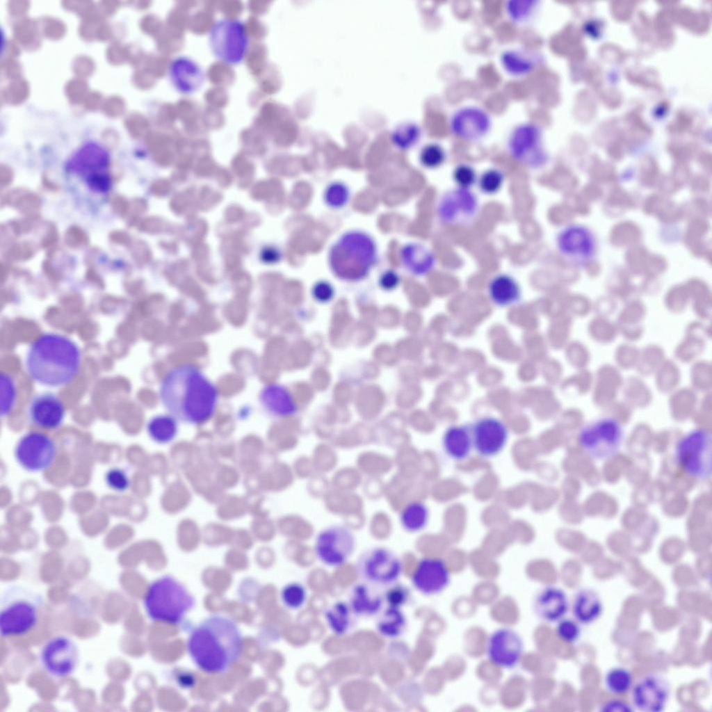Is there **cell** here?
<instances>
[{"instance_id":"1","label":"cell","mask_w":712,"mask_h":712,"mask_svg":"<svg viewBox=\"0 0 712 712\" xmlns=\"http://www.w3.org/2000/svg\"><path fill=\"white\" fill-rule=\"evenodd\" d=\"M159 398L170 415L189 424H200L215 413L218 391L214 385L192 365L172 369L163 378Z\"/></svg>"},{"instance_id":"2","label":"cell","mask_w":712,"mask_h":712,"mask_svg":"<svg viewBox=\"0 0 712 712\" xmlns=\"http://www.w3.org/2000/svg\"><path fill=\"white\" fill-rule=\"evenodd\" d=\"M243 638L232 619L213 615L204 619L188 635L187 650L196 666L210 674L228 670L240 658Z\"/></svg>"},{"instance_id":"3","label":"cell","mask_w":712,"mask_h":712,"mask_svg":"<svg viewBox=\"0 0 712 712\" xmlns=\"http://www.w3.org/2000/svg\"><path fill=\"white\" fill-rule=\"evenodd\" d=\"M81 352L69 337L54 332L39 336L29 346L25 359L26 371L38 383L58 387L70 383L76 375Z\"/></svg>"},{"instance_id":"4","label":"cell","mask_w":712,"mask_h":712,"mask_svg":"<svg viewBox=\"0 0 712 712\" xmlns=\"http://www.w3.org/2000/svg\"><path fill=\"white\" fill-rule=\"evenodd\" d=\"M377 248L373 238L360 231L344 233L329 252V264L338 278L356 282L364 279L376 262Z\"/></svg>"},{"instance_id":"5","label":"cell","mask_w":712,"mask_h":712,"mask_svg":"<svg viewBox=\"0 0 712 712\" xmlns=\"http://www.w3.org/2000/svg\"><path fill=\"white\" fill-rule=\"evenodd\" d=\"M195 604V599L186 586L168 574L152 581L143 599L150 620L169 624L181 623Z\"/></svg>"},{"instance_id":"6","label":"cell","mask_w":712,"mask_h":712,"mask_svg":"<svg viewBox=\"0 0 712 712\" xmlns=\"http://www.w3.org/2000/svg\"><path fill=\"white\" fill-rule=\"evenodd\" d=\"M44 603L41 593L25 585L6 587L0 596L1 636H22L34 629Z\"/></svg>"},{"instance_id":"7","label":"cell","mask_w":712,"mask_h":712,"mask_svg":"<svg viewBox=\"0 0 712 712\" xmlns=\"http://www.w3.org/2000/svg\"><path fill=\"white\" fill-rule=\"evenodd\" d=\"M675 459L690 477L706 480L712 473V436L704 428L692 430L681 437L675 447Z\"/></svg>"},{"instance_id":"8","label":"cell","mask_w":712,"mask_h":712,"mask_svg":"<svg viewBox=\"0 0 712 712\" xmlns=\"http://www.w3.org/2000/svg\"><path fill=\"white\" fill-rule=\"evenodd\" d=\"M400 558L391 549L374 546L364 550L358 556L355 570L362 581L380 588L396 583L403 573Z\"/></svg>"},{"instance_id":"9","label":"cell","mask_w":712,"mask_h":712,"mask_svg":"<svg viewBox=\"0 0 712 712\" xmlns=\"http://www.w3.org/2000/svg\"><path fill=\"white\" fill-rule=\"evenodd\" d=\"M623 439L620 423L612 417H602L585 425L578 434V442L591 458L606 460L615 455Z\"/></svg>"},{"instance_id":"10","label":"cell","mask_w":712,"mask_h":712,"mask_svg":"<svg viewBox=\"0 0 712 712\" xmlns=\"http://www.w3.org/2000/svg\"><path fill=\"white\" fill-rule=\"evenodd\" d=\"M209 42L216 57L232 65L243 60L249 44L244 23L228 17L220 19L213 24Z\"/></svg>"},{"instance_id":"11","label":"cell","mask_w":712,"mask_h":712,"mask_svg":"<svg viewBox=\"0 0 712 712\" xmlns=\"http://www.w3.org/2000/svg\"><path fill=\"white\" fill-rule=\"evenodd\" d=\"M355 546V536L349 527L342 524H332L323 528L316 534L314 552L318 560L325 565L338 567L349 560Z\"/></svg>"},{"instance_id":"12","label":"cell","mask_w":712,"mask_h":712,"mask_svg":"<svg viewBox=\"0 0 712 712\" xmlns=\"http://www.w3.org/2000/svg\"><path fill=\"white\" fill-rule=\"evenodd\" d=\"M57 453L56 444L48 434L29 430L17 441L14 458L17 464L29 472H40L50 468Z\"/></svg>"},{"instance_id":"13","label":"cell","mask_w":712,"mask_h":712,"mask_svg":"<svg viewBox=\"0 0 712 712\" xmlns=\"http://www.w3.org/2000/svg\"><path fill=\"white\" fill-rule=\"evenodd\" d=\"M39 659L42 668L49 676L64 679L76 670L80 661V651L71 638L57 635L42 646Z\"/></svg>"},{"instance_id":"14","label":"cell","mask_w":712,"mask_h":712,"mask_svg":"<svg viewBox=\"0 0 712 712\" xmlns=\"http://www.w3.org/2000/svg\"><path fill=\"white\" fill-rule=\"evenodd\" d=\"M507 149L514 161L529 168H540L547 160L542 144L541 131L534 123L516 126L507 140Z\"/></svg>"},{"instance_id":"15","label":"cell","mask_w":712,"mask_h":712,"mask_svg":"<svg viewBox=\"0 0 712 712\" xmlns=\"http://www.w3.org/2000/svg\"><path fill=\"white\" fill-rule=\"evenodd\" d=\"M479 207L478 198L471 189L456 186L442 195L437 205V215L445 225L464 226L475 219Z\"/></svg>"},{"instance_id":"16","label":"cell","mask_w":712,"mask_h":712,"mask_svg":"<svg viewBox=\"0 0 712 712\" xmlns=\"http://www.w3.org/2000/svg\"><path fill=\"white\" fill-rule=\"evenodd\" d=\"M630 690L631 705L642 712L664 711L671 695L669 681L657 673L641 676L633 683Z\"/></svg>"},{"instance_id":"17","label":"cell","mask_w":712,"mask_h":712,"mask_svg":"<svg viewBox=\"0 0 712 712\" xmlns=\"http://www.w3.org/2000/svg\"><path fill=\"white\" fill-rule=\"evenodd\" d=\"M524 652V642L518 632L509 627L499 628L489 636L486 655L495 665L504 669L515 668Z\"/></svg>"},{"instance_id":"18","label":"cell","mask_w":712,"mask_h":712,"mask_svg":"<svg viewBox=\"0 0 712 712\" xmlns=\"http://www.w3.org/2000/svg\"><path fill=\"white\" fill-rule=\"evenodd\" d=\"M474 449L483 458H493L505 448L509 431L505 423L494 416L479 418L470 426Z\"/></svg>"},{"instance_id":"19","label":"cell","mask_w":712,"mask_h":712,"mask_svg":"<svg viewBox=\"0 0 712 712\" xmlns=\"http://www.w3.org/2000/svg\"><path fill=\"white\" fill-rule=\"evenodd\" d=\"M414 588L426 596L442 593L451 583V573L446 563L440 558H421L412 574Z\"/></svg>"},{"instance_id":"20","label":"cell","mask_w":712,"mask_h":712,"mask_svg":"<svg viewBox=\"0 0 712 712\" xmlns=\"http://www.w3.org/2000/svg\"><path fill=\"white\" fill-rule=\"evenodd\" d=\"M491 127L488 113L477 106H466L456 111L450 120V129L457 138L476 142L483 138Z\"/></svg>"},{"instance_id":"21","label":"cell","mask_w":712,"mask_h":712,"mask_svg":"<svg viewBox=\"0 0 712 712\" xmlns=\"http://www.w3.org/2000/svg\"><path fill=\"white\" fill-rule=\"evenodd\" d=\"M556 243L560 253L574 261H585L594 252L592 235L587 229L578 225L563 229L557 237Z\"/></svg>"},{"instance_id":"22","label":"cell","mask_w":712,"mask_h":712,"mask_svg":"<svg viewBox=\"0 0 712 712\" xmlns=\"http://www.w3.org/2000/svg\"><path fill=\"white\" fill-rule=\"evenodd\" d=\"M65 410L61 400L54 394L43 392L33 397L28 409L30 421L42 428L54 430L63 423Z\"/></svg>"},{"instance_id":"23","label":"cell","mask_w":712,"mask_h":712,"mask_svg":"<svg viewBox=\"0 0 712 712\" xmlns=\"http://www.w3.org/2000/svg\"><path fill=\"white\" fill-rule=\"evenodd\" d=\"M110 156L106 147L93 140L87 141L78 148L67 162V169L74 173L88 176L104 172L108 168Z\"/></svg>"},{"instance_id":"24","label":"cell","mask_w":712,"mask_h":712,"mask_svg":"<svg viewBox=\"0 0 712 712\" xmlns=\"http://www.w3.org/2000/svg\"><path fill=\"white\" fill-rule=\"evenodd\" d=\"M569 600L565 592L556 586H546L537 592L533 608L536 616L547 623L558 622L569 610Z\"/></svg>"},{"instance_id":"25","label":"cell","mask_w":712,"mask_h":712,"mask_svg":"<svg viewBox=\"0 0 712 712\" xmlns=\"http://www.w3.org/2000/svg\"><path fill=\"white\" fill-rule=\"evenodd\" d=\"M381 588L364 581L351 588L348 603L357 617H370L378 615L385 603Z\"/></svg>"},{"instance_id":"26","label":"cell","mask_w":712,"mask_h":712,"mask_svg":"<svg viewBox=\"0 0 712 712\" xmlns=\"http://www.w3.org/2000/svg\"><path fill=\"white\" fill-rule=\"evenodd\" d=\"M169 76L175 88L183 94H192L204 83L202 67L186 56L175 58L169 67Z\"/></svg>"},{"instance_id":"27","label":"cell","mask_w":712,"mask_h":712,"mask_svg":"<svg viewBox=\"0 0 712 712\" xmlns=\"http://www.w3.org/2000/svg\"><path fill=\"white\" fill-rule=\"evenodd\" d=\"M442 444L444 453L450 458L458 461L467 459L474 448L470 426H450L443 434Z\"/></svg>"},{"instance_id":"28","label":"cell","mask_w":712,"mask_h":712,"mask_svg":"<svg viewBox=\"0 0 712 712\" xmlns=\"http://www.w3.org/2000/svg\"><path fill=\"white\" fill-rule=\"evenodd\" d=\"M603 603L599 594L590 588H583L574 594L572 611L580 624H589L597 620L603 612Z\"/></svg>"},{"instance_id":"29","label":"cell","mask_w":712,"mask_h":712,"mask_svg":"<svg viewBox=\"0 0 712 712\" xmlns=\"http://www.w3.org/2000/svg\"><path fill=\"white\" fill-rule=\"evenodd\" d=\"M491 301L501 307H509L518 302L521 298V288L512 275L499 273L494 276L487 286Z\"/></svg>"},{"instance_id":"30","label":"cell","mask_w":712,"mask_h":712,"mask_svg":"<svg viewBox=\"0 0 712 712\" xmlns=\"http://www.w3.org/2000/svg\"><path fill=\"white\" fill-rule=\"evenodd\" d=\"M400 253L403 266L414 275H425L435 266V254L421 243H407L402 248Z\"/></svg>"},{"instance_id":"31","label":"cell","mask_w":712,"mask_h":712,"mask_svg":"<svg viewBox=\"0 0 712 712\" xmlns=\"http://www.w3.org/2000/svg\"><path fill=\"white\" fill-rule=\"evenodd\" d=\"M260 400L264 408L276 416H289L297 411L291 394L280 385L271 384L265 387L261 392Z\"/></svg>"},{"instance_id":"32","label":"cell","mask_w":712,"mask_h":712,"mask_svg":"<svg viewBox=\"0 0 712 712\" xmlns=\"http://www.w3.org/2000/svg\"><path fill=\"white\" fill-rule=\"evenodd\" d=\"M356 617L348 603L344 601L333 602L324 612L328 628L338 636L348 634L354 628Z\"/></svg>"},{"instance_id":"33","label":"cell","mask_w":712,"mask_h":712,"mask_svg":"<svg viewBox=\"0 0 712 712\" xmlns=\"http://www.w3.org/2000/svg\"><path fill=\"white\" fill-rule=\"evenodd\" d=\"M502 67L514 76H523L531 73L540 63V55L529 51L508 49L500 57Z\"/></svg>"},{"instance_id":"34","label":"cell","mask_w":712,"mask_h":712,"mask_svg":"<svg viewBox=\"0 0 712 712\" xmlns=\"http://www.w3.org/2000/svg\"><path fill=\"white\" fill-rule=\"evenodd\" d=\"M407 619L400 608L387 606L381 610L375 621V629L382 637L395 639L405 631Z\"/></svg>"},{"instance_id":"35","label":"cell","mask_w":712,"mask_h":712,"mask_svg":"<svg viewBox=\"0 0 712 712\" xmlns=\"http://www.w3.org/2000/svg\"><path fill=\"white\" fill-rule=\"evenodd\" d=\"M429 519V508L424 502L420 501H413L407 503L398 516L402 528L410 533L423 531L427 526Z\"/></svg>"},{"instance_id":"36","label":"cell","mask_w":712,"mask_h":712,"mask_svg":"<svg viewBox=\"0 0 712 712\" xmlns=\"http://www.w3.org/2000/svg\"><path fill=\"white\" fill-rule=\"evenodd\" d=\"M147 432L154 442L165 444L171 442L177 436V419L172 415L160 414L151 418L147 423Z\"/></svg>"},{"instance_id":"37","label":"cell","mask_w":712,"mask_h":712,"mask_svg":"<svg viewBox=\"0 0 712 712\" xmlns=\"http://www.w3.org/2000/svg\"><path fill=\"white\" fill-rule=\"evenodd\" d=\"M633 683L631 671L622 666L609 669L604 677L606 689L613 695H622L630 690Z\"/></svg>"},{"instance_id":"38","label":"cell","mask_w":712,"mask_h":712,"mask_svg":"<svg viewBox=\"0 0 712 712\" xmlns=\"http://www.w3.org/2000/svg\"><path fill=\"white\" fill-rule=\"evenodd\" d=\"M280 597L282 602L286 608L291 610H298L306 603L307 591L302 584L291 582L282 588Z\"/></svg>"},{"instance_id":"39","label":"cell","mask_w":712,"mask_h":712,"mask_svg":"<svg viewBox=\"0 0 712 712\" xmlns=\"http://www.w3.org/2000/svg\"><path fill=\"white\" fill-rule=\"evenodd\" d=\"M505 181L503 172L496 168H491L483 171L478 177L477 184L479 190L486 195H494L502 188Z\"/></svg>"},{"instance_id":"40","label":"cell","mask_w":712,"mask_h":712,"mask_svg":"<svg viewBox=\"0 0 712 712\" xmlns=\"http://www.w3.org/2000/svg\"><path fill=\"white\" fill-rule=\"evenodd\" d=\"M537 6L538 1L534 0H512L508 1L506 12L513 22L521 23L530 19Z\"/></svg>"},{"instance_id":"41","label":"cell","mask_w":712,"mask_h":712,"mask_svg":"<svg viewBox=\"0 0 712 712\" xmlns=\"http://www.w3.org/2000/svg\"><path fill=\"white\" fill-rule=\"evenodd\" d=\"M446 159V153L444 147L438 143H432L425 145L419 155L421 165L428 169H435L444 164Z\"/></svg>"},{"instance_id":"42","label":"cell","mask_w":712,"mask_h":712,"mask_svg":"<svg viewBox=\"0 0 712 712\" xmlns=\"http://www.w3.org/2000/svg\"><path fill=\"white\" fill-rule=\"evenodd\" d=\"M421 136V129L415 124H404L400 126L393 134L392 140L396 146L401 149L412 147Z\"/></svg>"},{"instance_id":"43","label":"cell","mask_w":712,"mask_h":712,"mask_svg":"<svg viewBox=\"0 0 712 712\" xmlns=\"http://www.w3.org/2000/svg\"><path fill=\"white\" fill-rule=\"evenodd\" d=\"M16 398V388L13 379L8 375H1V415H8L13 410Z\"/></svg>"},{"instance_id":"44","label":"cell","mask_w":712,"mask_h":712,"mask_svg":"<svg viewBox=\"0 0 712 712\" xmlns=\"http://www.w3.org/2000/svg\"><path fill=\"white\" fill-rule=\"evenodd\" d=\"M383 595L387 606L400 608L409 601L410 591L407 586L396 582L386 587Z\"/></svg>"},{"instance_id":"45","label":"cell","mask_w":712,"mask_h":712,"mask_svg":"<svg viewBox=\"0 0 712 712\" xmlns=\"http://www.w3.org/2000/svg\"><path fill=\"white\" fill-rule=\"evenodd\" d=\"M452 177L457 187L471 189L477 183L478 176L472 165L460 163L454 168Z\"/></svg>"},{"instance_id":"46","label":"cell","mask_w":712,"mask_h":712,"mask_svg":"<svg viewBox=\"0 0 712 712\" xmlns=\"http://www.w3.org/2000/svg\"><path fill=\"white\" fill-rule=\"evenodd\" d=\"M557 622L556 633L560 640L567 643H573L578 640L581 630L576 620L563 617Z\"/></svg>"},{"instance_id":"47","label":"cell","mask_w":712,"mask_h":712,"mask_svg":"<svg viewBox=\"0 0 712 712\" xmlns=\"http://www.w3.org/2000/svg\"><path fill=\"white\" fill-rule=\"evenodd\" d=\"M325 202L332 208L343 207L349 198V191L342 183L334 182L330 184L325 192Z\"/></svg>"},{"instance_id":"48","label":"cell","mask_w":712,"mask_h":712,"mask_svg":"<svg viewBox=\"0 0 712 712\" xmlns=\"http://www.w3.org/2000/svg\"><path fill=\"white\" fill-rule=\"evenodd\" d=\"M104 480L109 488L118 492L126 491L131 483L127 471L120 467H112L107 470Z\"/></svg>"},{"instance_id":"49","label":"cell","mask_w":712,"mask_h":712,"mask_svg":"<svg viewBox=\"0 0 712 712\" xmlns=\"http://www.w3.org/2000/svg\"><path fill=\"white\" fill-rule=\"evenodd\" d=\"M15 206L21 213L34 214L40 208L41 202L38 196L26 191Z\"/></svg>"},{"instance_id":"50","label":"cell","mask_w":712,"mask_h":712,"mask_svg":"<svg viewBox=\"0 0 712 712\" xmlns=\"http://www.w3.org/2000/svg\"><path fill=\"white\" fill-rule=\"evenodd\" d=\"M34 251L32 246L27 243H21L13 245L6 252V257L13 261H24L30 259L33 255Z\"/></svg>"},{"instance_id":"51","label":"cell","mask_w":712,"mask_h":712,"mask_svg":"<svg viewBox=\"0 0 712 712\" xmlns=\"http://www.w3.org/2000/svg\"><path fill=\"white\" fill-rule=\"evenodd\" d=\"M87 183L89 187L95 192H107L111 186L109 176L104 172L95 173L87 177Z\"/></svg>"},{"instance_id":"52","label":"cell","mask_w":712,"mask_h":712,"mask_svg":"<svg viewBox=\"0 0 712 712\" xmlns=\"http://www.w3.org/2000/svg\"><path fill=\"white\" fill-rule=\"evenodd\" d=\"M65 243L72 248L85 245L88 243L86 234L77 227H72L67 229L65 235Z\"/></svg>"},{"instance_id":"53","label":"cell","mask_w":712,"mask_h":712,"mask_svg":"<svg viewBox=\"0 0 712 712\" xmlns=\"http://www.w3.org/2000/svg\"><path fill=\"white\" fill-rule=\"evenodd\" d=\"M312 294L319 302H327L334 295V289L331 284L325 281L317 282L312 289Z\"/></svg>"},{"instance_id":"54","label":"cell","mask_w":712,"mask_h":712,"mask_svg":"<svg viewBox=\"0 0 712 712\" xmlns=\"http://www.w3.org/2000/svg\"><path fill=\"white\" fill-rule=\"evenodd\" d=\"M634 708L631 704L621 699H610L605 702L599 706L600 711H633Z\"/></svg>"},{"instance_id":"55","label":"cell","mask_w":712,"mask_h":712,"mask_svg":"<svg viewBox=\"0 0 712 712\" xmlns=\"http://www.w3.org/2000/svg\"><path fill=\"white\" fill-rule=\"evenodd\" d=\"M398 282L399 277L393 270H387L385 272L380 279V284L381 286L387 290L395 288L398 285Z\"/></svg>"},{"instance_id":"56","label":"cell","mask_w":712,"mask_h":712,"mask_svg":"<svg viewBox=\"0 0 712 712\" xmlns=\"http://www.w3.org/2000/svg\"><path fill=\"white\" fill-rule=\"evenodd\" d=\"M113 211L120 216H124L129 209V204L127 200L120 196L115 197L111 202Z\"/></svg>"},{"instance_id":"57","label":"cell","mask_w":712,"mask_h":712,"mask_svg":"<svg viewBox=\"0 0 712 712\" xmlns=\"http://www.w3.org/2000/svg\"><path fill=\"white\" fill-rule=\"evenodd\" d=\"M110 238H111V241H113V242H115L116 243L124 245H127V246H130L131 245V237L129 236V235L128 234H127L124 232H122V231H115V232H112L111 234Z\"/></svg>"},{"instance_id":"58","label":"cell","mask_w":712,"mask_h":712,"mask_svg":"<svg viewBox=\"0 0 712 712\" xmlns=\"http://www.w3.org/2000/svg\"><path fill=\"white\" fill-rule=\"evenodd\" d=\"M58 235L56 228L53 225H49L47 234L44 237L42 244L43 247H48L53 244L57 241Z\"/></svg>"},{"instance_id":"59","label":"cell","mask_w":712,"mask_h":712,"mask_svg":"<svg viewBox=\"0 0 712 712\" xmlns=\"http://www.w3.org/2000/svg\"><path fill=\"white\" fill-rule=\"evenodd\" d=\"M13 174L12 171L5 167L1 166L0 169V184L1 187L8 185L13 180Z\"/></svg>"},{"instance_id":"60","label":"cell","mask_w":712,"mask_h":712,"mask_svg":"<svg viewBox=\"0 0 712 712\" xmlns=\"http://www.w3.org/2000/svg\"><path fill=\"white\" fill-rule=\"evenodd\" d=\"M142 205H143V203L140 200H135L134 202L133 206H132V208H131L132 210H131V212L130 213V216H129V226H131L133 224H134L136 218H137L138 213H140V211H141L140 207H142Z\"/></svg>"}]
</instances>
